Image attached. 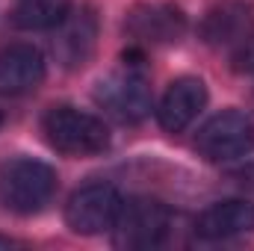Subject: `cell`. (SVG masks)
<instances>
[{
	"label": "cell",
	"instance_id": "cell-1",
	"mask_svg": "<svg viewBox=\"0 0 254 251\" xmlns=\"http://www.w3.org/2000/svg\"><path fill=\"white\" fill-rule=\"evenodd\" d=\"M42 130H45L48 145L65 157H95L110 148L107 125L98 116L83 113L68 104L51 107L42 119Z\"/></svg>",
	"mask_w": 254,
	"mask_h": 251
},
{
	"label": "cell",
	"instance_id": "cell-2",
	"mask_svg": "<svg viewBox=\"0 0 254 251\" xmlns=\"http://www.w3.org/2000/svg\"><path fill=\"white\" fill-rule=\"evenodd\" d=\"M95 101L107 116L125 125L142 122L151 113V86L142 71V57L127 54L125 65L119 71L101 77L95 86Z\"/></svg>",
	"mask_w": 254,
	"mask_h": 251
},
{
	"label": "cell",
	"instance_id": "cell-3",
	"mask_svg": "<svg viewBox=\"0 0 254 251\" xmlns=\"http://www.w3.org/2000/svg\"><path fill=\"white\" fill-rule=\"evenodd\" d=\"M57 172L33 157H15L0 166V201L21 216L39 213L57 195Z\"/></svg>",
	"mask_w": 254,
	"mask_h": 251
},
{
	"label": "cell",
	"instance_id": "cell-4",
	"mask_svg": "<svg viewBox=\"0 0 254 251\" xmlns=\"http://www.w3.org/2000/svg\"><path fill=\"white\" fill-rule=\"evenodd\" d=\"M172 231V210L157 198H127L113 225L116 246L122 249H154Z\"/></svg>",
	"mask_w": 254,
	"mask_h": 251
},
{
	"label": "cell",
	"instance_id": "cell-5",
	"mask_svg": "<svg viewBox=\"0 0 254 251\" xmlns=\"http://www.w3.org/2000/svg\"><path fill=\"white\" fill-rule=\"evenodd\" d=\"M254 148V122L240 110L213 116L195 136V151L210 163H228L246 157Z\"/></svg>",
	"mask_w": 254,
	"mask_h": 251
},
{
	"label": "cell",
	"instance_id": "cell-6",
	"mask_svg": "<svg viewBox=\"0 0 254 251\" xmlns=\"http://www.w3.org/2000/svg\"><path fill=\"white\" fill-rule=\"evenodd\" d=\"M125 198L113 184H86L80 187L65 204V222L74 234L95 237L113 231Z\"/></svg>",
	"mask_w": 254,
	"mask_h": 251
},
{
	"label": "cell",
	"instance_id": "cell-7",
	"mask_svg": "<svg viewBox=\"0 0 254 251\" xmlns=\"http://www.w3.org/2000/svg\"><path fill=\"white\" fill-rule=\"evenodd\" d=\"M54 30H57V36H54V57H57V63L63 68L77 71V68H83L92 60V54L98 48V30H101L98 12L92 6L71 9Z\"/></svg>",
	"mask_w": 254,
	"mask_h": 251
},
{
	"label": "cell",
	"instance_id": "cell-8",
	"mask_svg": "<svg viewBox=\"0 0 254 251\" xmlns=\"http://www.w3.org/2000/svg\"><path fill=\"white\" fill-rule=\"evenodd\" d=\"M125 30L133 42L169 45L187 33V15L172 3H145V6L130 9Z\"/></svg>",
	"mask_w": 254,
	"mask_h": 251
},
{
	"label": "cell",
	"instance_id": "cell-9",
	"mask_svg": "<svg viewBox=\"0 0 254 251\" xmlns=\"http://www.w3.org/2000/svg\"><path fill=\"white\" fill-rule=\"evenodd\" d=\"M45 80V57L33 45H9L0 51V95L18 98Z\"/></svg>",
	"mask_w": 254,
	"mask_h": 251
},
{
	"label": "cell",
	"instance_id": "cell-10",
	"mask_svg": "<svg viewBox=\"0 0 254 251\" xmlns=\"http://www.w3.org/2000/svg\"><path fill=\"white\" fill-rule=\"evenodd\" d=\"M204 104H207L204 80H198V77H178L166 89V95H163V101L157 107V122L169 133H181V130H187L198 119Z\"/></svg>",
	"mask_w": 254,
	"mask_h": 251
},
{
	"label": "cell",
	"instance_id": "cell-11",
	"mask_svg": "<svg viewBox=\"0 0 254 251\" xmlns=\"http://www.w3.org/2000/svg\"><path fill=\"white\" fill-rule=\"evenodd\" d=\"M254 24V9L246 0H222L201 21V39L213 48H237Z\"/></svg>",
	"mask_w": 254,
	"mask_h": 251
},
{
	"label": "cell",
	"instance_id": "cell-12",
	"mask_svg": "<svg viewBox=\"0 0 254 251\" xmlns=\"http://www.w3.org/2000/svg\"><path fill=\"white\" fill-rule=\"evenodd\" d=\"M195 234L201 240H231V237L254 234V201L228 198L210 204L195 219Z\"/></svg>",
	"mask_w": 254,
	"mask_h": 251
},
{
	"label": "cell",
	"instance_id": "cell-13",
	"mask_svg": "<svg viewBox=\"0 0 254 251\" xmlns=\"http://www.w3.org/2000/svg\"><path fill=\"white\" fill-rule=\"evenodd\" d=\"M71 12V0H15L12 21L21 30H54Z\"/></svg>",
	"mask_w": 254,
	"mask_h": 251
},
{
	"label": "cell",
	"instance_id": "cell-14",
	"mask_svg": "<svg viewBox=\"0 0 254 251\" xmlns=\"http://www.w3.org/2000/svg\"><path fill=\"white\" fill-rule=\"evenodd\" d=\"M231 63H234V71H240V74H254V30L234 48Z\"/></svg>",
	"mask_w": 254,
	"mask_h": 251
},
{
	"label": "cell",
	"instance_id": "cell-15",
	"mask_svg": "<svg viewBox=\"0 0 254 251\" xmlns=\"http://www.w3.org/2000/svg\"><path fill=\"white\" fill-rule=\"evenodd\" d=\"M234 178L243 184V187L254 189V166H249V169H240V172H234Z\"/></svg>",
	"mask_w": 254,
	"mask_h": 251
},
{
	"label": "cell",
	"instance_id": "cell-16",
	"mask_svg": "<svg viewBox=\"0 0 254 251\" xmlns=\"http://www.w3.org/2000/svg\"><path fill=\"white\" fill-rule=\"evenodd\" d=\"M15 246H21V243H15L9 237H0V249H15Z\"/></svg>",
	"mask_w": 254,
	"mask_h": 251
},
{
	"label": "cell",
	"instance_id": "cell-17",
	"mask_svg": "<svg viewBox=\"0 0 254 251\" xmlns=\"http://www.w3.org/2000/svg\"><path fill=\"white\" fill-rule=\"evenodd\" d=\"M0 125H3V113H0Z\"/></svg>",
	"mask_w": 254,
	"mask_h": 251
}]
</instances>
